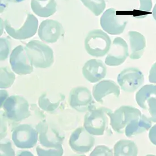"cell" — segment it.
I'll return each instance as SVG.
<instances>
[{
	"label": "cell",
	"instance_id": "1",
	"mask_svg": "<svg viewBox=\"0 0 156 156\" xmlns=\"http://www.w3.org/2000/svg\"><path fill=\"white\" fill-rule=\"evenodd\" d=\"M25 49L33 66L35 68L45 69L54 64L53 50L41 41H31L25 46Z\"/></svg>",
	"mask_w": 156,
	"mask_h": 156
},
{
	"label": "cell",
	"instance_id": "2",
	"mask_svg": "<svg viewBox=\"0 0 156 156\" xmlns=\"http://www.w3.org/2000/svg\"><path fill=\"white\" fill-rule=\"evenodd\" d=\"M111 45L110 37L99 29L90 31L85 40L87 53L97 58L105 56L109 52Z\"/></svg>",
	"mask_w": 156,
	"mask_h": 156
},
{
	"label": "cell",
	"instance_id": "3",
	"mask_svg": "<svg viewBox=\"0 0 156 156\" xmlns=\"http://www.w3.org/2000/svg\"><path fill=\"white\" fill-rule=\"evenodd\" d=\"M108 108L95 107L87 111L84 118V127L93 136H102L107 130L108 124Z\"/></svg>",
	"mask_w": 156,
	"mask_h": 156
},
{
	"label": "cell",
	"instance_id": "4",
	"mask_svg": "<svg viewBox=\"0 0 156 156\" xmlns=\"http://www.w3.org/2000/svg\"><path fill=\"white\" fill-rule=\"evenodd\" d=\"M2 107L6 117L14 122H21L31 115L29 103L24 97L20 95L9 97Z\"/></svg>",
	"mask_w": 156,
	"mask_h": 156
},
{
	"label": "cell",
	"instance_id": "5",
	"mask_svg": "<svg viewBox=\"0 0 156 156\" xmlns=\"http://www.w3.org/2000/svg\"><path fill=\"white\" fill-rule=\"evenodd\" d=\"M107 114L110 119L111 127L118 133H124L131 121L142 115L138 108L129 106H122L114 112L108 108Z\"/></svg>",
	"mask_w": 156,
	"mask_h": 156
},
{
	"label": "cell",
	"instance_id": "6",
	"mask_svg": "<svg viewBox=\"0 0 156 156\" xmlns=\"http://www.w3.org/2000/svg\"><path fill=\"white\" fill-rule=\"evenodd\" d=\"M127 22L125 16L118 15L116 10L114 8L106 10L100 20V23L103 30L112 35H120L123 33Z\"/></svg>",
	"mask_w": 156,
	"mask_h": 156
},
{
	"label": "cell",
	"instance_id": "7",
	"mask_svg": "<svg viewBox=\"0 0 156 156\" xmlns=\"http://www.w3.org/2000/svg\"><path fill=\"white\" fill-rule=\"evenodd\" d=\"M70 106L80 112L90 111L95 107L90 91L84 86H78L70 91Z\"/></svg>",
	"mask_w": 156,
	"mask_h": 156
},
{
	"label": "cell",
	"instance_id": "8",
	"mask_svg": "<svg viewBox=\"0 0 156 156\" xmlns=\"http://www.w3.org/2000/svg\"><path fill=\"white\" fill-rule=\"evenodd\" d=\"M38 132L29 124H21L14 129L12 140L17 148H32L38 140Z\"/></svg>",
	"mask_w": 156,
	"mask_h": 156
},
{
	"label": "cell",
	"instance_id": "9",
	"mask_svg": "<svg viewBox=\"0 0 156 156\" xmlns=\"http://www.w3.org/2000/svg\"><path fill=\"white\" fill-rule=\"evenodd\" d=\"M5 29L10 37L18 40H25L34 37L37 32L38 20L31 14H27L24 23L20 28L15 29L6 21Z\"/></svg>",
	"mask_w": 156,
	"mask_h": 156
},
{
	"label": "cell",
	"instance_id": "10",
	"mask_svg": "<svg viewBox=\"0 0 156 156\" xmlns=\"http://www.w3.org/2000/svg\"><path fill=\"white\" fill-rule=\"evenodd\" d=\"M117 81L123 90L133 93L143 83L144 74L136 68H127L118 74Z\"/></svg>",
	"mask_w": 156,
	"mask_h": 156
},
{
	"label": "cell",
	"instance_id": "11",
	"mask_svg": "<svg viewBox=\"0 0 156 156\" xmlns=\"http://www.w3.org/2000/svg\"><path fill=\"white\" fill-rule=\"evenodd\" d=\"M9 62L12 71L18 75L30 74L34 70L33 64L22 45H18L12 50Z\"/></svg>",
	"mask_w": 156,
	"mask_h": 156
},
{
	"label": "cell",
	"instance_id": "12",
	"mask_svg": "<svg viewBox=\"0 0 156 156\" xmlns=\"http://www.w3.org/2000/svg\"><path fill=\"white\" fill-rule=\"evenodd\" d=\"M87 131L85 127L77 128L70 135L69 144L70 148L77 153H86L94 147V137Z\"/></svg>",
	"mask_w": 156,
	"mask_h": 156
},
{
	"label": "cell",
	"instance_id": "13",
	"mask_svg": "<svg viewBox=\"0 0 156 156\" xmlns=\"http://www.w3.org/2000/svg\"><path fill=\"white\" fill-rule=\"evenodd\" d=\"M109 51L105 59V64L110 66L122 65L129 56L127 44L120 37L114 39Z\"/></svg>",
	"mask_w": 156,
	"mask_h": 156
},
{
	"label": "cell",
	"instance_id": "14",
	"mask_svg": "<svg viewBox=\"0 0 156 156\" xmlns=\"http://www.w3.org/2000/svg\"><path fill=\"white\" fill-rule=\"evenodd\" d=\"M36 129L39 133V141L42 148L50 149L62 147L64 137L53 128L49 127L46 123H39Z\"/></svg>",
	"mask_w": 156,
	"mask_h": 156
},
{
	"label": "cell",
	"instance_id": "15",
	"mask_svg": "<svg viewBox=\"0 0 156 156\" xmlns=\"http://www.w3.org/2000/svg\"><path fill=\"white\" fill-rule=\"evenodd\" d=\"M64 30L62 24L58 21L47 20L43 21L39 26L38 35L42 41L54 43L62 35Z\"/></svg>",
	"mask_w": 156,
	"mask_h": 156
},
{
	"label": "cell",
	"instance_id": "16",
	"mask_svg": "<svg viewBox=\"0 0 156 156\" xmlns=\"http://www.w3.org/2000/svg\"><path fill=\"white\" fill-rule=\"evenodd\" d=\"M107 73V68L102 61L90 59L86 62L82 68V74L87 81L95 83L105 78Z\"/></svg>",
	"mask_w": 156,
	"mask_h": 156
},
{
	"label": "cell",
	"instance_id": "17",
	"mask_svg": "<svg viewBox=\"0 0 156 156\" xmlns=\"http://www.w3.org/2000/svg\"><path fill=\"white\" fill-rule=\"evenodd\" d=\"M110 94H114L116 98L120 94V87L114 81L103 80L93 86V96L97 102L103 103V98Z\"/></svg>",
	"mask_w": 156,
	"mask_h": 156
},
{
	"label": "cell",
	"instance_id": "18",
	"mask_svg": "<svg viewBox=\"0 0 156 156\" xmlns=\"http://www.w3.org/2000/svg\"><path fill=\"white\" fill-rule=\"evenodd\" d=\"M131 53L129 58L132 60L139 59L144 54L146 47V40L141 33L131 31L128 33Z\"/></svg>",
	"mask_w": 156,
	"mask_h": 156
},
{
	"label": "cell",
	"instance_id": "19",
	"mask_svg": "<svg viewBox=\"0 0 156 156\" xmlns=\"http://www.w3.org/2000/svg\"><path fill=\"white\" fill-rule=\"evenodd\" d=\"M152 127V121L145 115L133 119L125 128V134L128 137H132L149 130Z\"/></svg>",
	"mask_w": 156,
	"mask_h": 156
},
{
	"label": "cell",
	"instance_id": "20",
	"mask_svg": "<svg viewBox=\"0 0 156 156\" xmlns=\"http://www.w3.org/2000/svg\"><path fill=\"white\" fill-rule=\"evenodd\" d=\"M57 4L55 0H47L39 1L31 0V8L36 15L41 17L47 18L56 12Z\"/></svg>",
	"mask_w": 156,
	"mask_h": 156
},
{
	"label": "cell",
	"instance_id": "21",
	"mask_svg": "<svg viewBox=\"0 0 156 156\" xmlns=\"http://www.w3.org/2000/svg\"><path fill=\"white\" fill-rule=\"evenodd\" d=\"M137 154V147L131 140H119L114 147V155L115 156H136Z\"/></svg>",
	"mask_w": 156,
	"mask_h": 156
},
{
	"label": "cell",
	"instance_id": "22",
	"mask_svg": "<svg viewBox=\"0 0 156 156\" xmlns=\"http://www.w3.org/2000/svg\"><path fill=\"white\" fill-rule=\"evenodd\" d=\"M153 97L156 98V85H146L136 93V101L141 108L148 110V101Z\"/></svg>",
	"mask_w": 156,
	"mask_h": 156
},
{
	"label": "cell",
	"instance_id": "23",
	"mask_svg": "<svg viewBox=\"0 0 156 156\" xmlns=\"http://www.w3.org/2000/svg\"><path fill=\"white\" fill-rule=\"evenodd\" d=\"M62 94H59L57 96H49L47 93H44L41 95L39 98V106L44 111L47 112H52L55 111L59 106L60 103L64 99L65 97L56 100L62 96Z\"/></svg>",
	"mask_w": 156,
	"mask_h": 156
},
{
	"label": "cell",
	"instance_id": "24",
	"mask_svg": "<svg viewBox=\"0 0 156 156\" xmlns=\"http://www.w3.org/2000/svg\"><path fill=\"white\" fill-rule=\"evenodd\" d=\"M16 79L14 73L11 71L8 66L1 68V89H6L12 85Z\"/></svg>",
	"mask_w": 156,
	"mask_h": 156
},
{
	"label": "cell",
	"instance_id": "25",
	"mask_svg": "<svg viewBox=\"0 0 156 156\" xmlns=\"http://www.w3.org/2000/svg\"><path fill=\"white\" fill-rule=\"evenodd\" d=\"M81 1L95 16L101 15L106 8L105 0H81Z\"/></svg>",
	"mask_w": 156,
	"mask_h": 156
},
{
	"label": "cell",
	"instance_id": "26",
	"mask_svg": "<svg viewBox=\"0 0 156 156\" xmlns=\"http://www.w3.org/2000/svg\"><path fill=\"white\" fill-rule=\"evenodd\" d=\"M36 151L39 156H62L63 154L62 147L44 149L41 146H37Z\"/></svg>",
	"mask_w": 156,
	"mask_h": 156
},
{
	"label": "cell",
	"instance_id": "27",
	"mask_svg": "<svg viewBox=\"0 0 156 156\" xmlns=\"http://www.w3.org/2000/svg\"><path fill=\"white\" fill-rule=\"evenodd\" d=\"M114 155L112 151L105 145H99L95 147L91 153L90 156H112Z\"/></svg>",
	"mask_w": 156,
	"mask_h": 156
},
{
	"label": "cell",
	"instance_id": "28",
	"mask_svg": "<svg viewBox=\"0 0 156 156\" xmlns=\"http://www.w3.org/2000/svg\"><path fill=\"white\" fill-rule=\"evenodd\" d=\"M1 61H4L8 57L10 51V42L5 38H1Z\"/></svg>",
	"mask_w": 156,
	"mask_h": 156
},
{
	"label": "cell",
	"instance_id": "29",
	"mask_svg": "<svg viewBox=\"0 0 156 156\" xmlns=\"http://www.w3.org/2000/svg\"><path fill=\"white\" fill-rule=\"evenodd\" d=\"M148 110L150 114L149 119L152 122L156 123V98H152L148 101Z\"/></svg>",
	"mask_w": 156,
	"mask_h": 156
},
{
	"label": "cell",
	"instance_id": "30",
	"mask_svg": "<svg viewBox=\"0 0 156 156\" xmlns=\"http://www.w3.org/2000/svg\"><path fill=\"white\" fill-rule=\"evenodd\" d=\"M1 156H14L15 153L12 149V143L8 141L5 143H1Z\"/></svg>",
	"mask_w": 156,
	"mask_h": 156
},
{
	"label": "cell",
	"instance_id": "31",
	"mask_svg": "<svg viewBox=\"0 0 156 156\" xmlns=\"http://www.w3.org/2000/svg\"><path fill=\"white\" fill-rule=\"evenodd\" d=\"M139 12H151L152 11V0H139Z\"/></svg>",
	"mask_w": 156,
	"mask_h": 156
},
{
	"label": "cell",
	"instance_id": "32",
	"mask_svg": "<svg viewBox=\"0 0 156 156\" xmlns=\"http://www.w3.org/2000/svg\"><path fill=\"white\" fill-rule=\"evenodd\" d=\"M149 82L156 83V62L152 66L149 74Z\"/></svg>",
	"mask_w": 156,
	"mask_h": 156
},
{
	"label": "cell",
	"instance_id": "33",
	"mask_svg": "<svg viewBox=\"0 0 156 156\" xmlns=\"http://www.w3.org/2000/svg\"><path fill=\"white\" fill-rule=\"evenodd\" d=\"M149 138L152 144L156 145V124L151 128L149 133Z\"/></svg>",
	"mask_w": 156,
	"mask_h": 156
},
{
	"label": "cell",
	"instance_id": "34",
	"mask_svg": "<svg viewBox=\"0 0 156 156\" xmlns=\"http://www.w3.org/2000/svg\"><path fill=\"white\" fill-rule=\"evenodd\" d=\"M8 97V93L6 91L3 90H1V107H2L3 103Z\"/></svg>",
	"mask_w": 156,
	"mask_h": 156
},
{
	"label": "cell",
	"instance_id": "35",
	"mask_svg": "<svg viewBox=\"0 0 156 156\" xmlns=\"http://www.w3.org/2000/svg\"><path fill=\"white\" fill-rule=\"evenodd\" d=\"M9 0H1V12H2L8 4Z\"/></svg>",
	"mask_w": 156,
	"mask_h": 156
},
{
	"label": "cell",
	"instance_id": "36",
	"mask_svg": "<svg viewBox=\"0 0 156 156\" xmlns=\"http://www.w3.org/2000/svg\"><path fill=\"white\" fill-rule=\"evenodd\" d=\"M152 15H153V16L154 20L156 21V4L154 5V8L153 9Z\"/></svg>",
	"mask_w": 156,
	"mask_h": 156
},
{
	"label": "cell",
	"instance_id": "37",
	"mask_svg": "<svg viewBox=\"0 0 156 156\" xmlns=\"http://www.w3.org/2000/svg\"><path fill=\"white\" fill-rule=\"evenodd\" d=\"M9 1L10 2H14V3H19V2H22L25 0H9Z\"/></svg>",
	"mask_w": 156,
	"mask_h": 156
},
{
	"label": "cell",
	"instance_id": "38",
	"mask_svg": "<svg viewBox=\"0 0 156 156\" xmlns=\"http://www.w3.org/2000/svg\"><path fill=\"white\" fill-rule=\"evenodd\" d=\"M37 1H45L47 0H37Z\"/></svg>",
	"mask_w": 156,
	"mask_h": 156
}]
</instances>
